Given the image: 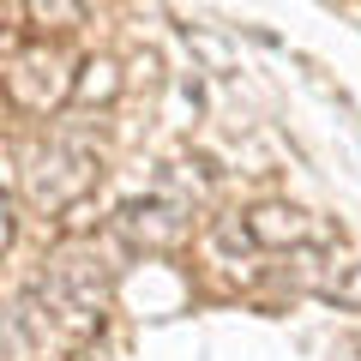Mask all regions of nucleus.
Here are the masks:
<instances>
[{"label": "nucleus", "instance_id": "f257e3e1", "mask_svg": "<svg viewBox=\"0 0 361 361\" xmlns=\"http://www.w3.org/2000/svg\"><path fill=\"white\" fill-rule=\"evenodd\" d=\"M103 301H109V271H97V259L61 253L42 271V283L30 289L18 325H25L30 337L54 331L61 343H85V337L103 325Z\"/></svg>", "mask_w": 361, "mask_h": 361}, {"label": "nucleus", "instance_id": "f03ea898", "mask_svg": "<svg viewBox=\"0 0 361 361\" xmlns=\"http://www.w3.org/2000/svg\"><path fill=\"white\" fill-rule=\"evenodd\" d=\"M90 180H97V151L78 139H54L49 151L37 157V169H30V199H37L42 211H61L73 205L78 193H85Z\"/></svg>", "mask_w": 361, "mask_h": 361}, {"label": "nucleus", "instance_id": "7ed1b4c3", "mask_svg": "<svg viewBox=\"0 0 361 361\" xmlns=\"http://www.w3.org/2000/svg\"><path fill=\"white\" fill-rule=\"evenodd\" d=\"M247 241H259V247H301V241H319V223L307 217V211H289V205H265V211H253L247 217Z\"/></svg>", "mask_w": 361, "mask_h": 361}, {"label": "nucleus", "instance_id": "20e7f679", "mask_svg": "<svg viewBox=\"0 0 361 361\" xmlns=\"http://www.w3.org/2000/svg\"><path fill=\"white\" fill-rule=\"evenodd\" d=\"M121 235H133V241H145V247H175L180 235H187V217H180L175 205H163V199L127 205L121 211Z\"/></svg>", "mask_w": 361, "mask_h": 361}, {"label": "nucleus", "instance_id": "39448f33", "mask_svg": "<svg viewBox=\"0 0 361 361\" xmlns=\"http://www.w3.org/2000/svg\"><path fill=\"white\" fill-rule=\"evenodd\" d=\"M25 6H30V18H42V25H73V18L78 13H85V0H25Z\"/></svg>", "mask_w": 361, "mask_h": 361}, {"label": "nucleus", "instance_id": "423d86ee", "mask_svg": "<svg viewBox=\"0 0 361 361\" xmlns=\"http://www.w3.org/2000/svg\"><path fill=\"white\" fill-rule=\"evenodd\" d=\"M325 295H331V301H349V307H361V265H349L343 277H331V283H325Z\"/></svg>", "mask_w": 361, "mask_h": 361}, {"label": "nucleus", "instance_id": "0eeeda50", "mask_svg": "<svg viewBox=\"0 0 361 361\" xmlns=\"http://www.w3.org/2000/svg\"><path fill=\"white\" fill-rule=\"evenodd\" d=\"M6 235H13V223H6V199H0V247H6Z\"/></svg>", "mask_w": 361, "mask_h": 361}]
</instances>
